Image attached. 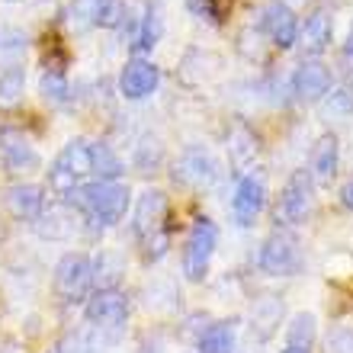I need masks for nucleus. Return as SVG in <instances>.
Returning a JSON list of instances; mask_svg holds the SVG:
<instances>
[{
	"instance_id": "obj_13",
	"label": "nucleus",
	"mask_w": 353,
	"mask_h": 353,
	"mask_svg": "<svg viewBox=\"0 0 353 353\" xmlns=\"http://www.w3.org/2000/svg\"><path fill=\"white\" fill-rule=\"evenodd\" d=\"M164 219H168V193L164 190H145L135 203V212H132V232L139 241H148L154 234L168 232Z\"/></svg>"
},
{
	"instance_id": "obj_35",
	"label": "nucleus",
	"mask_w": 353,
	"mask_h": 353,
	"mask_svg": "<svg viewBox=\"0 0 353 353\" xmlns=\"http://www.w3.org/2000/svg\"><path fill=\"white\" fill-rule=\"evenodd\" d=\"M325 353H353V327H337L325 341Z\"/></svg>"
},
{
	"instance_id": "obj_37",
	"label": "nucleus",
	"mask_w": 353,
	"mask_h": 353,
	"mask_svg": "<svg viewBox=\"0 0 353 353\" xmlns=\"http://www.w3.org/2000/svg\"><path fill=\"white\" fill-rule=\"evenodd\" d=\"M341 68L353 74V29H350V36H347L344 48H341Z\"/></svg>"
},
{
	"instance_id": "obj_2",
	"label": "nucleus",
	"mask_w": 353,
	"mask_h": 353,
	"mask_svg": "<svg viewBox=\"0 0 353 353\" xmlns=\"http://www.w3.org/2000/svg\"><path fill=\"white\" fill-rule=\"evenodd\" d=\"M315 212V183L308 170H292L279 193V203H276V225L279 228H299L305 225Z\"/></svg>"
},
{
	"instance_id": "obj_12",
	"label": "nucleus",
	"mask_w": 353,
	"mask_h": 353,
	"mask_svg": "<svg viewBox=\"0 0 353 353\" xmlns=\"http://www.w3.org/2000/svg\"><path fill=\"white\" fill-rule=\"evenodd\" d=\"M0 158H3L7 174H13V176L36 174V170L42 168V158H39L36 145H32L19 129H3L0 132Z\"/></svg>"
},
{
	"instance_id": "obj_20",
	"label": "nucleus",
	"mask_w": 353,
	"mask_h": 353,
	"mask_svg": "<svg viewBox=\"0 0 353 353\" xmlns=\"http://www.w3.org/2000/svg\"><path fill=\"white\" fill-rule=\"evenodd\" d=\"M161 39H164V3L161 0H141V29L135 52L145 58L161 46Z\"/></svg>"
},
{
	"instance_id": "obj_21",
	"label": "nucleus",
	"mask_w": 353,
	"mask_h": 353,
	"mask_svg": "<svg viewBox=\"0 0 353 353\" xmlns=\"http://www.w3.org/2000/svg\"><path fill=\"white\" fill-rule=\"evenodd\" d=\"M234 347H238L234 321H212L196 341V353H234Z\"/></svg>"
},
{
	"instance_id": "obj_14",
	"label": "nucleus",
	"mask_w": 353,
	"mask_h": 353,
	"mask_svg": "<svg viewBox=\"0 0 353 353\" xmlns=\"http://www.w3.org/2000/svg\"><path fill=\"white\" fill-rule=\"evenodd\" d=\"M81 209L74 203H68V199H58V203L46 205L42 215L36 219V232L39 238H46V241H68V238H74V232L81 228Z\"/></svg>"
},
{
	"instance_id": "obj_31",
	"label": "nucleus",
	"mask_w": 353,
	"mask_h": 353,
	"mask_svg": "<svg viewBox=\"0 0 353 353\" xmlns=\"http://www.w3.org/2000/svg\"><path fill=\"white\" fill-rule=\"evenodd\" d=\"M97 3H100V0H71L68 23H71L74 32H87V29L97 26Z\"/></svg>"
},
{
	"instance_id": "obj_33",
	"label": "nucleus",
	"mask_w": 353,
	"mask_h": 353,
	"mask_svg": "<svg viewBox=\"0 0 353 353\" xmlns=\"http://www.w3.org/2000/svg\"><path fill=\"white\" fill-rule=\"evenodd\" d=\"M129 7H125V0H100L97 3V26L100 29H119L122 19H125Z\"/></svg>"
},
{
	"instance_id": "obj_30",
	"label": "nucleus",
	"mask_w": 353,
	"mask_h": 353,
	"mask_svg": "<svg viewBox=\"0 0 353 353\" xmlns=\"http://www.w3.org/2000/svg\"><path fill=\"white\" fill-rule=\"evenodd\" d=\"M318 334V321L312 312H299L286 327V347H299V350H312Z\"/></svg>"
},
{
	"instance_id": "obj_24",
	"label": "nucleus",
	"mask_w": 353,
	"mask_h": 353,
	"mask_svg": "<svg viewBox=\"0 0 353 353\" xmlns=\"http://www.w3.org/2000/svg\"><path fill=\"white\" fill-rule=\"evenodd\" d=\"M132 164L139 174H154V170L164 164V141L154 135V132H145L135 148H132Z\"/></svg>"
},
{
	"instance_id": "obj_15",
	"label": "nucleus",
	"mask_w": 353,
	"mask_h": 353,
	"mask_svg": "<svg viewBox=\"0 0 353 353\" xmlns=\"http://www.w3.org/2000/svg\"><path fill=\"white\" fill-rule=\"evenodd\" d=\"M331 68L325 65V61H302V65L296 68V74H292V81H289V87H292V93H296L299 103H305V106H315V103H321L331 93Z\"/></svg>"
},
{
	"instance_id": "obj_38",
	"label": "nucleus",
	"mask_w": 353,
	"mask_h": 353,
	"mask_svg": "<svg viewBox=\"0 0 353 353\" xmlns=\"http://www.w3.org/2000/svg\"><path fill=\"white\" fill-rule=\"evenodd\" d=\"M341 203H344L347 209H353V176L344 183V190H341Z\"/></svg>"
},
{
	"instance_id": "obj_34",
	"label": "nucleus",
	"mask_w": 353,
	"mask_h": 353,
	"mask_svg": "<svg viewBox=\"0 0 353 353\" xmlns=\"http://www.w3.org/2000/svg\"><path fill=\"white\" fill-rule=\"evenodd\" d=\"M58 353H100V350H97V341H90L84 331H68L58 341Z\"/></svg>"
},
{
	"instance_id": "obj_27",
	"label": "nucleus",
	"mask_w": 353,
	"mask_h": 353,
	"mask_svg": "<svg viewBox=\"0 0 353 353\" xmlns=\"http://www.w3.org/2000/svg\"><path fill=\"white\" fill-rule=\"evenodd\" d=\"M26 90V71L23 65H7L0 71V110H17Z\"/></svg>"
},
{
	"instance_id": "obj_36",
	"label": "nucleus",
	"mask_w": 353,
	"mask_h": 353,
	"mask_svg": "<svg viewBox=\"0 0 353 353\" xmlns=\"http://www.w3.org/2000/svg\"><path fill=\"white\" fill-rule=\"evenodd\" d=\"M186 7H190V13H196V17L215 19V0H186Z\"/></svg>"
},
{
	"instance_id": "obj_4",
	"label": "nucleus",
	"mask_w": 353,
	"mask_h": 353,
	"mask_svg": "<svg viewBox=\"0 0 353 353\" xmlns=\"http://www.w3.org/2000/svg\"><path fill=\"white\" fill-rule=\"evenodd\" d=\"M257 263H261L267 276H296V273H302L305 257H302V244L292 234V228H276L270 234L261 248Z\"/></svg>"
},
{
	"instance_id": "obj_8",
	"label": "nucleus",
	"mask_w": 353,
	"mask_h": 353,
	"mask_svg": "<svg viewBox=\"0 0 353 353\" xmlns=\"http://www.w3.org/2000/svg\"><path fill=\"white\" fill-rule=\"evenodd\" d=\"M263 205H267V176L261 170L241 174L238 176V186H234V196H232V219L241 228H251L261 219Z\"/></svg>"
},
{
	"instance_id": "obj_39",
	"label": "nucleus",
	"mask_w": 353,
	"mask_h": 353,
	"mask_svg": "<svg viewBox=\"0 0 353 353\" xmlns=\"http://www.w3.org/2000/svg\"><path fill=\"white\" fill-rule=\"evenodd\" d=\"M283 353H308V350H299V347H286Z\"/></svg>"
},
{
	"instance_id": "obj_22",
	"label": "nucleus",
	"mask_w": 353,
	"mask_h": 353,
	"mask_svg": "<svg viewBox=\"0 0 353 353\" xmlns=\"http://www.w3.org/2000/svg\"><path fill=\"white\" fill-rule=\"evenodd\" d=\"M55 164L68 170V174H74L81 183H84V176L93 174V158H90V141L87 139H71L65 148L58 151Z\"/></svg>"
},
{
	"instance_id": "obj_16",
	"label": "nucleus",
	"mask_w": 353,
	"mask_h": 353,
	"mask_svg": "<svg viewBox=\"0 0 353 353\" xmlns=\"http://www.w3.org/2000/svg\"><path fill=\"white\" fill-rule=\"evenodd\" d=\"M331 39H334V17H331L327 10H315V13H308L305 23L299 26L296 46H299V52L305 55V61H315L318 55L327 52Z\"/></svg>"
},
{
	"instance_id": "obj_3",
	"label": "nucleus",
	"mask_w": 353,
	"mask_h": 353,
	"mask_svg": "<svg viewBox=\"0 0 353 353\" xmlns=\"http://www.w3.org/2000/svg\"><path fill=\"white\" fill-rule=\"evenodd\" d=\"M219 248V225L212 219H196L183 244V276L190 283H203L209 276V263Z\"/></svg>"
},
{
	"instance_id": "obj_7",
	"label": "nucleus",
	"mask_w": 353,
	"mask_h": 353,
	"mask_svg": "<svg viewBox=\"0 0 353 353\" xmlns=\"http://www.w3.org/2000/svg\"><path fill=\"white\" fill-rule=\"evenodd\" d=\"M174 183L180 186H190V190H205V186H212L219 176H222V168H219V161L212 158V151L203 148V145H190V148L174 161Z\"/></svg>"
},
{
	"instance_id": "obj_32",
	"label": "nucleus",
	"mask_w": 353,
	"mask_h": 353,
	"mask_svg": "<svg viewBox=\"0 0 353 353\" xmlns=\"http://www.w3.org/2000/svg\"><path fill=\"white\" fill-rule=\"evenodd\" d=\"M23 52H26V36L19 29H0V58L7 65H19Z\"/></svg>"
},
{
	"instance_id": "obj_29",
	"label": "nucleus",
	"mask_w": 353,
	"mask_h": 353,
	"mask_svg": "<svg viewBox=\"0 0 353 353\" xmlns=\"http://www.w3.org/2000/svg\"><path fill=\"white\" fill-rule=\"evenodd\" d=\"M39 93H42V100H46L48 106H65V103L71 100V84H68L65 71L46 68L42 77H39Z\"/></svg>"
},
{
	"instance_id": "obj_6",
	"label": "nucleus",
	"mask_w": 353,
	"mask_h": 353,
	"mask_svg": "<svg viewBox=\"0 0 353 353\" xmlns=\"http://www.w3.org/2000/svg\"><path fill=\"white\" fill-rule=\"evenodd\" d=\"M93 261L81 251L65 254L55 267V292L61 296V302L74 305V302H87L93 289Z\"/></svg>"
},
{
	"instance_id": "obj_11",
	"label": "nucleus",
	"mask_w": 353,
	"mask_h": 353,
	"mask_svg": "<svg viewBox=\"0 0 353 353\" xmlns=\"http://www.w3.org/2000/svg\"><path fill=\"white\" fill-rule=\"evenodd\" d=\"M161 84V68L151 61V58H129L119 71V93L125 100L139 103V100H148L151 93L158 90Z\"/></svg>"
},
{
	"instance_id": "obj_25",
	"label": "nucleus",
	"mask_w": 353,
	"mask_h": 353,
	"mask_svg": "<svg viewBox=\"0 0 353 353\" xmlns=\"http://www.w3.org/2000/svg\"><path fill=\"white\" fill-rule=\"evenodd\" d=\"M279 321H283V299L276 296H267L261 299L257 305H254V315H251V327L257 331V334L267 341V337L276 334Z\"/></svg>"
},
{
	"instance_id": "obj_1",
	"label": "nucleus",
	"mask_w": 353,
	"mask_h": 353,
	"mask_svg": "<svg viewBox=\"0 0 353 353\" xmlns=\"http://www.w3.org/2000/svg\"><path fill=\"white\" fill-rule=\"evenodd\" d=\"M68 203H74L81 209L90 225L97 228H110V225H119L125 219L132 205V193L125 183H106V180H93V183H84L77 190Z\"/></svg>"
},
{
	"instance_id": "obj_19",
	"label": "nucleus",
	"mask_w": 353,
	"mask_h": 353,
	"mask_svg": "<svg viewBox=\"0 0 353 353\" xmlns=\"http://www.w3.org/2000/svg\"><path fill=\"white\" fill-rule=\"evenodd\" d=\"M225 145H228V161H232V168L238 170V174H248V164H251V161L257 158V151H261V141H257L254 129L244 119H238L232 129H228Z\"/></svg>"
},
{
	"instance_id": "obj_28",
	"label": "nucleus",
	"mask_w": 353,
	"mask_h": 353,
	"mask_svg": "<svg viewBox=\"0 0 353 353\" xmlns=\"http://www.w3.org/2000/svg\"><path fill=\"white\" fill-rule=\"evenodd\" d=\"M318 112L325 122H350L353 119V93L347 87H334L318 103Z\"/></svg>"
},
{
	"instance_id": "obj_9",
	"label": "nucleus",
	"mask_w": 353,
	"mask_h": 353,
	"mask_svg": "<svg viewBox=\"0 0 353 353\" xmlns=\"http://www.w3.org/2000/svg\"><path fill=\"white\" fill-rule=\"evenodd\" d=\"M225 71V58L212 48H186L180 65H176V81L186 87V90H196V87H205L219 81Z\"/></svg>"
},
{
	"instance_id": "obj_26",
	"label": "nucleus",
	"mask_w": 353,
	"mask_h": 353,
	"mask_svg": "<svg viewBox=\"0 0 353 353\" xmlns=\"http://www.w3.org/2000/svg\"><path fill=\"white\" fill-rule=\"evenodd\" d=\"M270 39L263 36V29L257 26H244L238 32V52H241L244 61H251V65H267L270 61Z\"/></svg>"
},
{
	"instance_id": "obj_5",
	"label": "nucleus",
	"mask_w": 353,
	"mask_h": 353,
	"mask_svg": "<svg viewBox=\"0 0 353 353\" xmlns=\"http://www.w3.org/2000/svg\"><path fill=\"white\" fill-rule=\"evenodd\" d=\"M84 318L106 337H119L129 321V296L122 289H97L84 305Z\"/></svg>"
},
{
	"instance_id": "obj_10",
	"label": "nucleus",
	"mask_w": 353,
	"mask_h": 353,
	"mask_svg": "<svg viewBox=\"0 0 353 353\" xmlns=\"http://www.w3.org/2000/svg\"><path fill=\"white\" fill-rule=\"evenodd\" d=\"M257 13H261V29H263V36L270 39V46L279 48V52H286V48L296 46L299 17L286 0H270V3H263Z\"/></svg>"
},
{
	"instance_id": "obj_18",
	"label": "nucleus",
	"mask_w": 353,
	"mask_h": 353,
	"mask_svg": "<svg viewBox=\"0 0 353 353\" xmlns=\"http://www.w3.org/2000/svg\"><path fill=\"white\" fill-rule=\"evenodd\" d=\"M3 205L10 209L13 219H23V222H36L42 209H46V190L39 183H13L3 193Z\"/></svg>"
},
{
	"instance_id": "obj_23",
	"label": "nucleus",
	"mask_w": 353,
	"mask_h": 353,
	"mask_svg": "<svg viewBox=\"0 0 353 353\" xmlns=\"http://www.w3.org/2000/svg\"><path fill=\"white\" fill-rule=\"evenodd\" d=\"M90 158H93V176L106 180V183H119V176L125 174L122 158L112 151V145L106 141H90Z\"/></svg>"
},
{
	"instance_id": "obj_17",
	"label": "nucleus",
	"mask_w": 353,
	"mask_h": 353,
	"mask_svg": "<svg viewBox=\"0 0 353 353\" xmlns=\"http://www.w3.org/2000/svg\"><path fill=\"white\" fill-rule=\"evenodd\" d=\"M341 170V141L334 132H325L321 139H315L312 154H308V176L315 186H331Z\"/></svg>"
}]
</instances>
